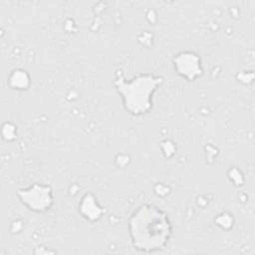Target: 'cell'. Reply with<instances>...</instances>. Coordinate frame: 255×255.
<instances>
[{
    "mask_svg": "<svg viewBox=\"0 0 255 255\" xmlns=\"http://www.w3.org/2000/svg\"><path fill=\"white\" fill-rule=\"evenodd\" d=\"M79 210L81 211L82 215L86 217L89 220H98L103 213V209L101 206L98 204L97 200L92 194H86L81 203H80V208Z\"/></svg>",
    "mask_w": 255,
    "mask_h": 255,
    "instance_id": "5",
    "label": "cell"
},
{
    "mask_svg": "<svg viewBox=\"0 0 255 255\" xmlns=\"http://www.w3.org/2000/svg\"><path fill=\"white\" fill-rule=\"evenodd\" d=\"M17 195L28 209L35 212H44L53 204L52 189L49 185L34 183L28 188L19 189Z\"/></svg>",
    "mask_w": 255,
    "mask_h": 255,
    "instance_id": "3",
    "label": "cell"
},
{
    "mask_svg": "<svg viewBox=\"0 0 255 255\" xmlns=\"http://www.w3.org/2000/svg\"><path fill=\"white\" fill-rule=\"evenodd\" d=\"M128 233L134 249L150 253L165 248L172 225L165 211L153 204H141L128 219Z\"/></svg>",
    "mask_w": 255,
    "mask_h": 255,
    "instance_id": "1",
    "label": "cell"
},
{
    "mask_svg": "<svg viewBox=\"0 0 255 255\" xmlns=\"http://www.w3.org/2000/svg\"><path fill=\"white\" fill-rule=\"evenodd\" d=\"M173 66L176 73L188 81H194L203 72L199 56L189 51L177 54L173 58Z\"/></svg>",
    "mask_w": 255,
    "mask_h": 255,
    "instance_id": "4",
    "label": "cell"
},
{
    "mask_svg": "<svg viewBox=\"0 0 255 255\" xmlns=\"http://www.w3.org/2000/svg\"><path fill=\"white\" fill-rule=\"evenodd\" d=\"M162 78L152 74H139L128 81H115L125 109L133 116H142L152 109L153 95L162 83Z\"/></svg>",
    "mask_w": 255,
    "mask_h": 255,
    "instance_id": "2",
    "label": "cell"
},
{
    "mask_svg": "<svg viewBox=\"0 0 255 255\" xmlns=\"http://www.w3.org/2000/svg\"><path fill=\"white\" fill-rule=\"evenodd\" d=\"M29 76L23 70H15L10 75L9 84L14 89H26L29 85Z\"/></svg>",
    "mask_w": 255,
    "mask_h": 255,
    "instance_id": "6",
    "label": "cell"
}]
</instances>
